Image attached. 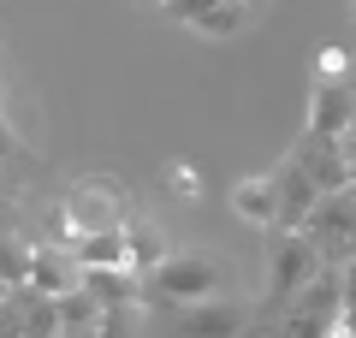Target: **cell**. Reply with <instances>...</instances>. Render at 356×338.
Wrapping results in <instances>:
<instances>
[{
  "label": "cell",
  "mask_w": 356,
  "mask_h": 338,
  "mask_svg": "<svg viewBox=\"0 0 356 338\" xmlns=\"http://www.w3.org/2000/svg\"><path fill=\"white\" fill-rule=\"evenodd\" d=\"M125 220H131V190H125V178H113V172H83L72 190H65L60 214H54V232H60V243L72 250L77 238L119 232Z\"/></svg>",
  "instance_id": "cell-1"
},
{
  "label": "cell",
  "mask_w": 356,
  "mask_h": 338,
  "mask_svg": "<svg viewBox=\"0 0 356 338\" xmlns=\"http://www.w3.org/2000/svg\"><path fill=\"white\" fill-rule=\"evenodd\" d=\"M220 279H226V267L214 255H166V261H154L143 273V303H154V309L208 303V297H220Z\"/></svg>",
  "instance_id": "cell-2"
},
{
  "label": "cell",
  "mask_w": 356,
  "mask_h": 338,
  "mask_svg": "<svg viewBox=\"0 0 356 338\" xmlns=\"http://www.w3.org/2000/svg\"><path fill=\"white\" fill-rule=\"evenodd\" d=\"M309 243H315V255L327 267H344L356 255V190L339 184V190H321L315 208H309V220L297 225Z\"/></svg>",
  "instance_id": "cell-3"
},
{
  "label": "cell",
  "mask_w": 356,
  "mask_h": 338,
  "mask_svg": "<svg viewBox=\"0 0 356 338\" xmlns=\"http://www.w3.org/2000/svg\"><path fill=\"white\" fill-rule=\"evenodd\" d=\"M291 309H285V321L273 326V338H327L332 326H339V267H321L309 285H297L291 297Z\"/></svg>",
  "instance_id": "cell-4"
},
{
  "label": "cell",
  "mask_w": 356,
  "mask_h": 338,
  "mask_svg": "<svg viewBox=\"0 0 356 338\" xmlns=\"http://www.w3.org/2000/svg\"><path fill=\"white\" fill-rule=\"evenodd\" d=\"M321 267H327V261L315 255V243H309L303 232H280V238H273V255H267V285H273V303H285L297 285H309Z\"/></svg>",
  "instance_id": "cell-5"
},
{
  "label": "cell",
  "mask_w": 356,
  "mask_h": 338,
  "mask_svg": "<svg viewBox=\"0 0 356 338\" xmlns=\"http://www.w3.org/2000/svg\"><path fill=\"white\" fill-rule=\"evenodd\" d=\"M243 332V309L238 303H184V309H172V338H238Z\"/></svg>",
  "instance_id": "cell-6"
},
{
  "label": "cell",
  "mask_w": 356,
  "mask_h": 338,
  "mask_svg": "<svg viewBox=\"0 0 356 338\" xmlns=\"http://www.w3.org/2000/svg\"><path fill=\"white\" fill-rule=\"evenodd\" d=\"M350 125H356V113H350V83H321V77H315V95H309L303 131H309V137H344Z\"/></svg>",
  "instance_id": "cell-7"
},
{
  "label": "cell",
  "mask_w": 356,
  "mask_h": 338,
  "mask_svg": "<svg viewBox=\"0 0 356 338\" xmlns=\"http://www.w3.org/2000/svg\"><path fill=\"white\" fill-rule=\"evenodd\" d=\"M273 178H280V220H273V232H297V225L309 220V208H315V178L309 172H297V161L285 154L280 166H273Z\"/></svg>",
  "instance_id": "cell-8"
},
{
  "label": "cell",
  "mask_w": 356,
  "mask_h": 338,
  "mask_svg": "<svg viewBox=\"0 0 356 338\" xmlns=\"http://www.w3.org/2000/svg\"><path fill=\"white\" fill-rule=\"evenodd\" d=\"M291 161H297V172L315 178V190H339L344 184V149H339V137H309V131H303V143L291 149Z\"/></svg>",
  "instance_id": "cell-9"
},
{
  "label": "cell",
  "mask_w": 356,
  "mask_h": 338,
  "mask_svg": "<svg viewBox=\"0 0 356 338\" xmlns=\"http://www.w3.org/2000/svg\"><path fill=\"white\" fill-rule=\"evenodd\" d=\"M77 285L102 303V309L143 303V273H137V267H83V273H77Z\"/></svg>",
  "instance_id": "cell-10"
},
{
  "label": "cell",
  "mask_w": 356,
  "mask_h": 338,
  "mask_svg": "<svg viewBox=\"0 0 356 338\" xmlns=\"http://www.w3.org/2000/svg\"><path fill=\"white\" fill-rule=\"evenodd\" d=\"M232 208H238V220H250V225H273L280 220V178L273 172L238 178V184H232Z\"/></svg>",
  "instance_id": "cell-11"
},
{
  "label": "cell",
  "mask_w": 356,
  "mask_h": 338,
  "mask_svg": "<svg viewBox=\"0 0 356 338\" xmlns=\"http://www.w3.org/2000/svg\"><path fill=\"white\" fill-rule=\"evenodd\" d=\"M30 291H48V297H60V291L77 285V261L65 243H36V255H30Z\"/></svg>",
  "instance_id": "cell-12"
},
{
  "label": "cell",
  "mask_w": 356,
  "mask_h": 338,
  "mask_svg": "<svg viewBox=\"0 0 356 338\" xmlns=\"http://www.w3.org/2000/svg\"><path fill=\"white\" fill-rule=\"evenodd\" d=\"M13 309H18V332L24 338H54L60 332V303H54L48 291L13 285Z\"/></svg>",
  "instance_id": "cell-13"
},
{
  "label": "cell",
  "mask_w": 356,
  "mask_h": 338,
  "mask_svg": "<svg viewBox=\"0 0 356 338\" xmlns=\"http://www.w3.org/2000/svg\"><path fill=\"white\" fill-rule=\"evenodd\" d=\"M72 261H77V273H83V267H137V261H131L125 225H119V232H95V238H77L72 243Z\"/></svg>",
  "instance_id": "cell-14"
},
{
  "label": "cell",
  "mask_w": 356,
  "mask_h": 338,
  "mask_svg": "<svg viewBox=\"0 0 356 338\" xmlns=\"http://www.w3.org/2000/svg\"><path fill=\"white\" fill-rule=\"evenodd\" d=\"M191 30H202V36H238L243 24H250V0H208V6H196Z\"/></svg>",
  "instance_id": "cell-15"
},
{
  "label": "cell",
  "mask_w": 356,
  "mask_h": 338,
  "mask_svg": "<svg viewBox=\"0 0 356 338\" xmlns=\"http://www.w3.org/2000/svg\"><path fill=\"white\" fill-rule=\"evenodd\" d=\"M125 238H131V261H137V273H149L154 261H166V232L161 225H143V220H125Z\"/></svg>",
  "instance_id": "cell-16"
},
{
  "label": "cell",
  "mask_w": 356,
  "mask_h": 338,
  "mask_svg": "<svg viewBox=\"0 0 356 338\" xmlns=\"http://www.w3.org/2000/svg\"><path fill=\"white\" fill-rule=\"evenodd\" d=\"M30 255H36V243H30V238L0 232V279H6V285H24V279H30Z\"/></svg>",
  "instance_id": "cell-17"
},
{
  "label": "cell",
  "mask_w": 356,
  "mask_h": 338,
  "mask_svg": "<svg viewBox=\"0 0 356 338\" xmlns=\"http://www.w3.org/2000/svg\"><path fill=\"white\" fill-rule=\"evenodd\" d=\"M54 303H60V326H95V321H102V303L89 297L83 285L60 291V297H54Z\"/></svg>",
  "instance_id": "cell-18"
},
{
  "label": "cell",
  "mask_w": 356,
  "mask_h": 338,
  "mask_svg": "<svg viewBox=\"0 0 356 338\" xmlns=\"http://www.w3.org/2000/svg\"><path fill=\"white\" fill-rule=\"evenodd\" d=\"M315 77H321V83H350V77H356L350 48H339V42H321V54H315Z\"/></svg>",
  "instance_id": "cell-19"
},
{
  "label": "cell",
  "mask_w": 356,
  "mask_h": 338,
  "mask_svg": "<svg viewBox=\"0 0 356 338\" xmlns=\"http://www.w3.org/2000/svg\"><path fill=\"white\" fill-rule=\"evenodd\" d=\"M161 184H166V196H178V202H196V190H202V172H196L191 161H166Z\"/></svg>",
  "instance_id": "cell-20"
},
{
  "label": "cell",
  "mask_w": 356,
  "mask_h": 338,
  "mask_svg": "<svg viewBox=\"0 0 356 338\" xmlns=\"http://www.w3.org/2000/svg\"><path fill=\"white\" fill-rule=\"evenodd\" d=\"M339 149H344V184L356 190V125H350V131L339 137Z\"/></svg>",
  "instance_id": "cell-21"
},
{
  "label": "cell",
  "mask_w": 356,
  "mask_h": 338,
  "mask_svg": "<svg viewBox=\"0 0 356 338\" xmlns=\"http://www.w3.org/2000/svg\"><path fill=\"white\" fill-rule=\"evenodd\" d=\"M0 338H18V309H13V297H0Z\"/></svg>",
  "instance_id": "cell-22"
},
{
  "label": "cell",
  "mask_w": 356,
  "mask_h": 338,
  "mask_svg": "<svg viewBox=\"0 0 356 338\" xmlns=\"http://www.w3.org/2000/svg\"><path fill=\"white\" fill-rule=\"evenodd\" d=\"M0 232H18V202L0 190Z\"/></svg>",
  "instance_id": "cell-23"
},
{
  "label": "cell",
  "mask_w": 356,
  "mask_h": 338,
  "mask_svg": "<svg viewBox=\"0 0 356 338\" xmlns=\"http://www.w3.org/2000/svg\"><path fill=\"white\" fill-rule=\"evenodd\" d=\"M339 326H344V332H356V303H339Z\"/></svg>",
  "instance_id": "cell-24"
},
{
  "label": "cell",
  "mask_w": 356,
  "mask_h": 338,
  "mask_svg": "<svg viewBox=\"0 0 356 338\" xmlns=\"http://www.w3.org/2000/svg\"><path fill=\"white\" fill-rule=\"evenodd\" d=\"M350 113H356V77H350Z\"/></svg>",
  "instance_id": "cell-25"
},
{
  "label": "cell",
  "mask_w": 356,
  "mask_h": 338,
  "mask_svg": "<svg viewBox=\"0 0 356 338\" xmlns=\"http://www.w3.org/2000/svg\"><path fill=\"white\" fill-rule=\"evenodd\" d=\"M0 297H13V285H6V279H0Z\"/></svg>",
  "instance_id": "cell-26"
},
{
  "label": "cell",
  "mask_w": 356,
  "mask_h": 338,
  "mask_svg": "<svg viewBox=\"0 0 356 338\" xmlns=\"http://www.w3.org/2000/svg\"><path fill=\"white\" fill-rule=\"evenodd\" d=\"M0 113H6V83H0Z\"/></svg>",
  "instance_id": "cell-27"
},
{
  "label": "cell",
  "mask_w": 356,
  "mask_h": 338,
  "mask_svg": "<svg viewBox=\"0 0 356 338\" xmlns=\"http://www.w3.org/2000/svg\"><path fill=\"white\" fill-rule=\"evenodd\" d=\"M0 166H6V154H0Z\"/></svg>",
  "instance_id": "cell-28"
},
{
  "label": "cell",
  "mask_w": 356,
  "mask_h": 338,
  "mask_svg": "<svg viewBox=\"0 0 356 338\" xmlns=\"http://www.w3.org/2000/svg\"><path fill=\"white\" fill-rule=\"evenodd\" d=\"M18 338H24V332H18Z\"/></svg>",
  "instance_id": "cell-29"
}]
</instances>
